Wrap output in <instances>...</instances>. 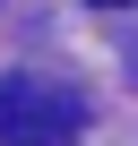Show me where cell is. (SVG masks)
<instances>
[{"instance_id": "obj_1", "label": "cell", "mask_w": 138, "mask_h": 146, "mask_svg": "<svg viewBox=\"0 0 138 146\" xmlns=\"http://www.w3.org/2000/svg\"><path fill=\"white\" fill-rule=\"evenodd\" d=\"M78 129H86V103L60 78H35V69L0 78V146H69Z\"/></svg>"}, {"instance_id": "obj_2", "label": "cell", "mask_w": 138, "mask_h": 146, "mask_svg": "<svg viewBox=\"0 0 138 146\" xmlns=\"http://www.w3.org/2000/svg\"><path fill=\"white\" fill-rule=\"evenodd\" d=\"M95 9H138V0H95Z\"/></svg>"}]
</instances>
